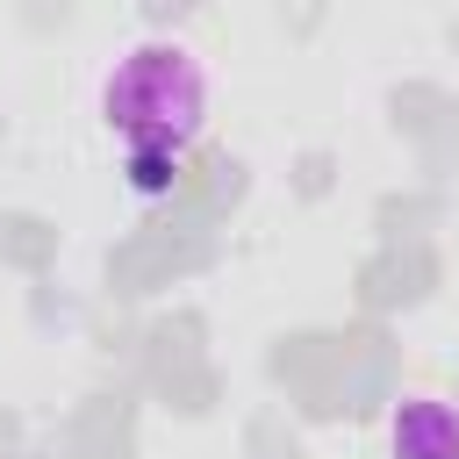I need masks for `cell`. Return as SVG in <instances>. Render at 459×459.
<instances>
[{"mask_svg": "<svg viewBox=\"0 0 459 459\" xmlns=\"http://www.w3.org/2000/svg\"><path fill=\"white\" fill-rule=\"evenodd\" d=\"M100 122L122 143L129 165V194L158 201L179 186L201 129H208V72L186 43L172 36H143L115 57V72L100 79Z\"/></svg>", "mask_w": 459, "mask_h": 459, "instance_id": "cell-1", "label": "cell"}, {"mask_svg": "<svg viewBox=\"0 0 459 459\" xmlns=\"http://www.w3.org/2000/svg\"><path fill=\"white\" fill-rule=\"evenodd\" d=\"M387 445H394V459H459V402L409 394L387 416Z\"/></svg>", "mask_w": 459, "mask_h": 459, "instance_id": "cell-2", "label": "cell"}]
</instances>
